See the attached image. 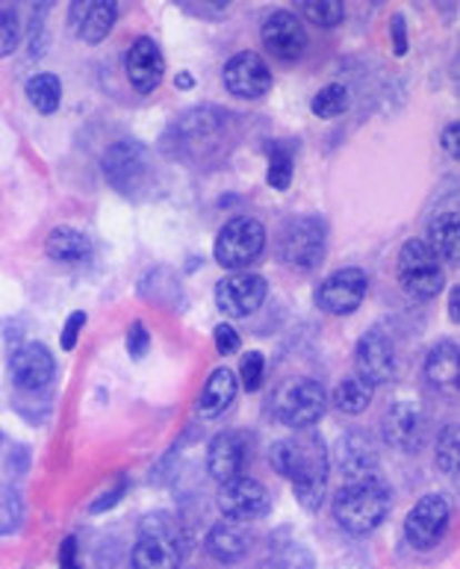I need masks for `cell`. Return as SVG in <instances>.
Here are the masks:
<instances>
[{
	"mask_svg": "<svg viewBox=\"0 0 460 569\" xmlns=\"http://www.w3.org/2000/svg\"><path fill=\"white\" fill-rule=\"evenodd\" d=\"M369 278L363 269H337L333 274H328L319 287H316V307L331 316H349L354 313L363 298H367Z\"/></svg>",
	"mask_w": 460,
	"mask_h": 569,
	"instance_id": "9c48e42d",
	"label": "cell"
},
{
	"mask_svg": "<svg viewBox=\"0 0 460 569\" xmlns=\"http://www.w3.org/2000/svg\"><path fill=\"white\" fill-rule=\"evenodd\" d=\"M60 569H83L77 537H66V540L60 543Z\"/></svg>",
	"mask_w": 460,
	"mask_h": 569,
	"instance_id": "74e56055",
	"label": "cell"
},
{
	"mask_svg": "<svg viewBox=\"0 0 460 569\" xmlns=\"http://www.w3.org/2000/svg\"><path fill=\"white\" fill-rule=\"evenodd\" d=\"M263 48L272 57L283 62L299 60L307 48V33L301 27V18L296 12H287V9H278L272 16L266 18L263 24Z\"/></svg>",
	"mask_w": 460,
	"mask_h": 569,
	"instance_id": "2e32d148",
	"label": "cell"
},
{
	"mask_svg": "<svg viewBox=\"0 0 460 569\" xmlns=\"http://www.w3.org/2000/svg\"><path fill=\"white\" fill-rule=\"evenodd\" d=\"M426 246L431 248V254L440 260V263L458 266V251H460V224L458 213H440L431 221V230H428Z\"/></svg>",
	"mask_w": 460,
	"mask_h": 569,
	"instance_id": "d4e9b609",
	"label": "cell"
},
{
	"mask_svg": "<svg viewBox=\"0 0 460 569\" xmlns=\"http://www.w3.org/2000/svg\"><path fill=\"white\" fill-rule=\"evenodd\" d=\"M440 142H443V148L449 151V157H454V160H458V157H460V124H458V121L446 124Z\"/></svg>",
	"mask_w": 460,
	"mask_h": 569,
	"instance_id": "ab89813d",
	"label": "cell"
},
{
	"mask_svg": "<svg viewBox=\"0 0 460 569\" xmlns=\"http://www.w3.org/2000/svg\"><path fill=\"white\" fill-rule=\"evenodd\" d=\"M124 490H128V478H119V485H116V490L103 496L101 501H94V505L89 510H92V513H101V510H107V508H110V505H116V501H119L121 496H124Z\"/></svg>",
	"mask_w": 460,
	"mask_h": 569,
	"instance_id": "60d3db41",
	"label": "cell"
},
{
	"mask_svg": "<svg viewBox=\"0 0 460 569\" xmlns=\"http://www.w3.org/2000/svg\"><path fill=\"white\" fill-rule=\"evenodd\" d=\"M272 467L290 481L301 508H322L328 487V449L316 433L301 431V437L272 442Z\"/></svg>",
	"mask_w": 460,
	"mask_h": 569,
	"instance_id": "6da1fadb",
	"label": "cell"
},
{
	"mask_svg": "<svg viewBox=\"0 0 460 569\" xmlns=\"http://www.w3.org/2000/svg\"><path fill=\"white\" fill-rule=\"evenodd\" d=\"M449 501L440 493H428L410 508L408 519H404V535H408L410 546L417 549H434L449 531Z\"/></svg>",
	"mask_w": 460,
	"mask_h": 569,
	"instance_id": "30bf717a",
	"label": "cell"
},
{
	"mask_svg": "<svg viewBox=\"0 0 460 569\" xmlns=\"http://www.w3.org/2000/svg\"><path fill=\"white\" fill-rule=\"evenodd\" d=\"M426 378L434 383V387H458V378H460L458 342L443 340L428 351Z\"/></svg>",
	"mask_w": 460,
	"mask_h": 569,
	"instance_id": "484cf974",
	"label": "cell"
},
{
	"mask_svg": "<svg viewBox=\"0 0 460 569\" xmlns=\"http://www.w3.org/2000/svg\"><path fill=\"white\" fill-rule=\"evenodd\" d=\"M269 505H272V496L257 478L239 476L219 490V510L224 513V519H233V522H251V519L266 517Z\"/></svg>",
	"mask_w": 460,
	"mask_h": 569,
	"instance_id": "4fadbf2b",
	"label": "cell"
},
{
	"mask_svg": "<svg viewBox=\"0 0 460 569\" xmlns=\"http://www.w3.org/2000/svg\"><path fill=\"white\" fill-rule=\"evenodd\" d=\"M9 372H12V381H16L18 390L39 392L48 390L53 383L57 363H53L51 351L44 349L42 342H27L9 360Z\"/></svg>",
	"mask_w": 460,
	"mask_h": 569,
	"instance_id": "9a60e30c",
	"label": "cell"
},
{
	"mask_svg": "<svg viewBox=\"0 0 460 569\" xmlns=\"http://www.w3.org/2000/svg\"><path fill=\"white\" fill-rule=\"evenodd\" d=\"M399 283L408 296L428 301L443 292L446 269L443 263L431 254L426 239H408L399 251Z\"/></svg>",
	"mask_w": 460,
	"mask_h": 569,
	"instance_id": "277c9868",
	"label": "cell"
},
{
	"mask_svg": "<svg viewBox=\"0 0 460 569\" xmlns=\"http://www.w3.org/2000/svg\"><path fill=\"white\" fill-rule=\"evenodd\" d=\"M116 18H119V12L110 0H77L69 9V21L74 27L77 39L86 44L103 42L116 27Z\"/></svg>",
	"mask_w": 460,
	"mask_h": 569,
	"instance_id": "ac0fdd59",
	"label": "cell"
},
{
	"mask_svg": "<svg viewBox=\"0 0 460 569\" xmlns=\"http://www.w3.org/2000/svg\"><path fill=\"white\" fill-rule=\"evenodd\" d=\"M328 254V224L319 216H299L281 233L283 263L296 272H313Z\"/></svg>",
	"mask_w": 460,
	"mask_h": 569,
	"instance_id": "5b68a950",
	"label": "cell"
},
{
	"mask_svg": "<svg viewBox=\"0 0 460 569\" xmlns=\"http://www.w3.org/2000/svg\"><path fill=\"white\" fill-rule=\"evenodd\" d=\"M292 171H296V153L287 142H269V187L283 192V189H290L292 183Z\"/></svg>",
	"mask_w": 460,
	"mask_h": 569,
	"instance_id": "f1b7e54d",
	"label": "cell"
},
{
	"mask_svg": "<svg viewBox=\"0 0 460 569\" xmlns=\"http://www.w3.org/2000/svg\"><path fill=\"white\" fill-rule=\"evenodd\" d=\"M124 66H128V77L137 92L148 94L162 83L166 60H162L160 44L153 42V39H148V36H139V39H133Z\"/></svg>",
	"mask_w": 460,
	"mask_h": 569,
	"instance_id": "d6986e66",
	"label": "cell"
},
{
	"mask_svg": "<svg viewBox=\"0 0 460 569\" xmlns=\"http://www.w3.org/2000/svg\"><path fill=\"white\" fill-rule=\"evenodd\" d=\"M266 248V228L263 221L251 219V216H239V219H230L219 237H216V263L230 272H239V269H248L254 263L257 257L263 254Z\"/></svg>",
	"mask_w": 460,
	"mask_h": 569,
	"instance_id": "52a82bcc",
	"label": "cell"
},
{
	"mask_svg": "<svg viewBox=\"0 0 460 569\" xmlns=\"http://www.w3.org/2000/svg\"><path fill=\"white\" fill-rule=\"evenodd\" d=\"M331 510L342 531L358 537L369 535V531H376L381 526L387 510H390V490L378 478L349 481L340 493L333 496Z\"/></svg>",
	"mask_w": 460,
	"mask_h": 569,
	"instance_id": "7a4b0ae2",
	"label": "cell"
},
{
	"mask_svg": "<svg viewBox=\"0 0 460 569\" xmlns=\"http://www.w3.org/2000/svg\"><path fill=\"white\" fill-rule=\"evenodd\" d=\"M0 449H3V433H0Z\"/></svg>",
	"mask_w": 460,
	"mask_h": 569,
	"instance_id": "ee69618b",
	"label": "cell"
},
{
	"mask_svg": "<svg viewBox=\"0 0 460 569\" xmlns=\"http://www.w3.org/2000/svg\"><path fill=\"white\" fill-rule=\"evenodd\" d=\"M269 292L263 274L233 272L216 283V307L230 319H246L254 310H260Z\"/></svg>",
	"mask_w": 460,
	"mask_h": 569,
	"instance_id": "8fae6325",
	"label": "cell"
},
{
	"mask_svg": "<svg viewBox=\"0 0 460 569\" xmlns=\"http://www.w3.org/2000/svg\"><path fill=\"white\" fill-rule=\"evenodd\" d=\"M207 469L219 485H228L246 469V442L239 433H219L207 449Z\"/></svg>",
	"mask_w": 460,
	"mask_h": 569,
	"instance_id": "ffe728a7",
	"label": "cell"
},
{
	"mask_svg": "<svg viewBox=\"0 0 460 569\" xmlns=\"http://www.w3.org/2000/svg\"><path fill=\"white\" fill-rule=\"evenodd\" d=\"M310 110H313L316 119H337L342 112L349 110V89L342 83H331L319 89L310 101Z\"/></svg>",
	"mask_w": 460,
	"mask_h": 569,
	"instance_id": "f546056e",
	"label": "cell"
},
{
	"mask_svg": "<svg viewBox=\"0 0 460 569\" xmlns=\"http://www.w3.org/2000/svg\"><path fill=\"white\" fill-rule=\"evenodd\" d=\"M458 460H460L458 426H449L443 433H440V442H437V467L443 469L446 476H458Z\"/></svg>",
	"mask_w": 460,
	"mask_h": 569,
	"instance_id": "1f68e13d",
	"label": "cell"
},
{
	"mask_svg": "<svg viewBox=\"0 0 460 569\" xmlns=\"http://www.w3.org/2000/svg\"><path fill=\"white\" fill-rule=\"evenodd\" d=\"M237 392H239L237 372L228 369V366H219V369L207 378L204 390H201V396H198V413L207 419L222 417L224 410L237 401Z\"/></svg>",
	"mask_w": 460,
	"mask_h": 569,
	"instance_id": "7402d4cb",
	"label": "cell"
},
{
	"mask_svg": "<svg viewBox=\"0 0 460 569\" xmlns=\"http://www.w3.org/2000/svg\"><path fill=\"white\" fill-rule=\"evenodd\" d=\"M263 378H266V357L263 351H248L242 357V366H239V378L237 381L242 383V390L254 392L263 387Z\"/></svg>",
	"mask_w": 460,
	"mask_h": 569,
	"instance_id": "836d02e7",
	"label": "cell"
},
{
	"mask_svg": "<svg viewBox=\"0 0 460 569\" xmlns=\"http://www.w3.org/2000/svg\"><path fill=\"white\" fill-rule=\"evenodd\" d=\"M301 16L316 27H337L346 18V9H342L340 0H304Z\"/></svg>",
	"mask_w": 460,
	"mask_h": 569,
	"instance_id": "4dcf8cb0",
	"label": "cell"
},
{
	"mask_svg": "<svg viewBox=\"0 0 460 569\" xmlns=\"http://www.w3.org/2000/svg\"><path fill=\"white\" fill-rule=\"evenodd\" d=\"M187 537L169 517H148L133 546V569H180Z\"/></svg>",
	"mask_w": 460,
	"mask_h": 569,
	"instance_id": "3957f363",
	"label": "cell"
},
{
	"mask_svg": "<svg viewBox=\"0 0 460 569\" xmlns=\"http://www.w3.org/2000/svg\"><path fill=\"white\" fill-rule=\"evenodd\" d=\"M224 89L233 98L242 101H260L263 94L272 89V69L266 66V60L254 51H242L237 57H230L222 69Z\"/></svg>",
	"mask_w": 460,
	"mask_h": 569,
	"instance_id": "7c38bea8",
	"label": "cell"
},
{
	"mask_svg": "<svg viewBox=\"0 0 460 569\" xmlns=\"http://www.w3.org/2000/svg\"><path fill=\"white\" fill-rule=\"evenodd\" d=\"M213 337H216V351H219V355H224V357L237 355L239 346H242L237 328H233V325H228V322L216 325Z\"/></svg>",
	"mask_w": 460,
	"mask_h": 569,
	"instance_id": "d590c367",
	"label": "cell"
},
{
	"mask_svg": "<svg viewBox=\"0 0 460 569\" xmlns=\"http://www.w3.org/2000/svg\"><path fill=\"white\" fill-rule=\"evenodd\" d=\"M27 98L33 103L36 110L42 112V116H51V112L60 110V98H62V86L60 77L57 74H36L30 83H27Z\"/></svg>",
	"mask_w": 460,
	"mask_h": 569,
	"instance_id": "83f0119b",
	"label": "cell"
},
{
	"mask_svg": "<svg viewBox=\"0 0 460 569\" xmlns=\"http://www.w3.org/2000/svg\"><path fill=\"white\" fill-rule=\"evenodd\" d=\"M103 174L121 196H139L151 187L153 180L151 153H148L146 144L133 142V139L116 142L110 151L103 153Z\"/></svg>",
	"mask_w": 460,
	"mask_h": 569,
	"instance_id": "8992f818",
	"label": "cell"
},
{
	"mask_svg": "<svg viewBox=\"0 0 460 569\" xmlns=\"http://www.w3.org/2000/svg\"><path fill=\"white\" fill-rule=\"evenodd\" d=\"M324 408H328V396H324L322 383L313 378H290L274 396L278 419L283 426L299 428V431L313 428L324 417Z\"/></svg>",
	"mask_w": 460,
	"mask_h": 569,
	"instance_id": "ba28073f",
	"label": "cell"
},
{
	"mask_svg": "<svg viewBox=\"0 0 460 569\" xmlns=\"http://www.w3.org/2000/svg\"><path fill=\"white\" fill-rule=\"evenodd\" d=\"M354 366H358L360 381H367L369 387L390 383L396 378V351L390 340L381 331L363 333L354 351Z\"/></svg>",
	"mask_w": 460,
	"mask_h": 569,
	"instance_id": "e0dca14e",
	"label": "cell"
},
{
	"mask_svg": "<svg viewBox=\"0 0 460 569\" xmlns=\"http://www.w3.org/2000/svg\"><path fill=\"white\" fill-rule=\"evenodd\" d=\"M337 458H340V469L346 472V478H351V481L376 478L372 476V469H376V449H372V442H369V437H363V433H349V437H342Z\"/></svg>",
	"mask_w": 460,
	"mask_h": 569,
	"instance_id": "cb8c5ba5",
	"label": "cell"
},
{
	"mask_svg": "<svg viewBox=\"0 0 460 569\" xmlns=\"http://www.w3.org/2000/svg\"><path fill=\"white\" fill-rule=\"evenodd\" d=\"M83 325H86V313H83V310H74V313H71L69 319H66V325H62V337H60L62 349L74 351L77 337H80V331H83Z\"/></svg>",
	"mask_w": 460,
	"mask_h": 569,
	"instance_id": "8d00e7d4",
	"label": "cell"
},
{
	"mask_svg": "<svg viewBox=\"0 0 460 569\" xmlns=\"http://www.w3.org/2000/svg\"><path fill=\"white\" fill-rule=\"evenodd\" d=\"M372 392H376V387H369L367 381H360L358 375H349V378H342V381L337 383V390H333V405H337L340 413L360 417V413L372 405Z\"/></svg>",
	"mask_w": 460,
	"mask_h": 569,
	"instance_id": "4316f807",
	"label": "cell"
},
{
	"mask_svg": "<svg viewBox=\"0 0 460 569\" xmlns=\"http://www.w3.org/2000/svg\"><path fill=\"white\" fill-rule=\"evenodd\" d=\"M390 27L392 53H396V57H404V53H408V24H404V16H392Z\"/></svg>",
	"mask_w": 460,
	"mask_h": 569,
	"instance_id": "f35d334b",
	"label": "cell"
},
{
	"mask_svg": "<svg viewBox=\"0 0 460 569\" xmlns=\"http://www.w3.org/2000/svg\"><path fill=\"white\" fill-rule=\"evenodd\" d=\"M383 442L390 449L399 451H417L422 442H426L428 431V417L426 410L413 405V401H396L387 413H383L381 422Z\"/></svg>",
	"mask_w": 460,
	"mask_h": 569,
	"instance_id": "5bb4252c",
	"label": "cell"
},
{
	"mask_svg": "<svg viewBox=\"0 0 460 569\" xmlns=\"http://www.w3.org/2000/svg\"><path fill=\"white\" fill-rule=\"evenodd\" d=\"M192 83H196V80H192V77H189L187 71H183V74L178 77V89H192Z\"/></svg>",
	"mask_w": 460,
	"mask_h": 569,
	"instance_id": "7bdbcfd3",
	"label": "cell"
},
{
	"mask_svg": "<svg viewBox=\"0 0 460 569\" xmlns=\"http://www.w3.org/2000/svg\"><path fill=\"white\" fill-rule=\"evenodd\" d=\"M44 251H48V257L57 260V263L77 266L89 260V254H92V242H89V237H86L83 230L71 228V224H60V228H53L51 233H48Z\"/></svg>",
	"mask_w": 460,
	"mask_h": 569,
	"instance_id": "603a6c76",
	"label": "cell"
},
{
	"mask_svg": "<svg viewBox=\"0 0 460 569\" xmlns=\"http://www.w3.org/2000/svg\"><path fill=\"white\" fill-rule=\"evenodd\" d=\"M18 39H21V18H18L16 7L3 3L0 7V57H9L16 51Z\"/></svg>",
	"mask_w": 460,
	"mask_h": 569,
	"instance_id": "d6a6232c",
	"label": "cell"
},
{
	"mask_svg": "<svg viewBox=\"0 0 460 569\" xmlns=\"http://www.w3.org/2000/svg\"><path fill=\"white\" fill-rule=\"evenodd\" d=\"M248 546H251V537H248L246 526L242 522H233V519H222L210 528L207 535V552L213 555L219 563H237L248 555Z\"/></svg>",
	"mask_w": 460,
	"mask_h": 569,
	"instance_id": "44dd1931",
	"label": "cell"
},
{
	"mask_svg": "<svg viewBox=\"0 0 460 569\" xmlns=\"http://www.w3.org/2000/svg\"><path fill=\"white\" fill-rule=\"evenodd\" d=\"M458 301H460V289L452 287V292H449V319H452V322H458L460 319Z\"/></svg>",
	"mask_w": 460,
	"mask_h": 569,
	"instance_id": "b9f144b4",
	"label": "cell"
},
{
	"mask_svg": "<svg viewBox=\"0 0 460 569\" xmlns=\"http://www.w3.org/2000/svg\"><path fill=\"white\" fill-rule=\"evenodd\" d=\"M128 355L133 357V360H142V357L148 355V349H151V333H148L146 322H133L130 325L128 331Z\"/></svg>",
	"mask_w": 460,
	"mask_h": 569,
	"instance_id": "e575fe53",
	"label": "cell"
}]
</instances>
